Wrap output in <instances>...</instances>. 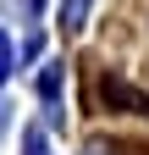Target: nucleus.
Listing matches in <instances>:
<instances>
[{
  "mask_svg": "<svg viewBox=\"0 0 149 155\" xmlns=\"http://www.w3.org/2000/svg\"><path fill=\"white\" fill-rule=\"evenodd\" d=\"M83 11H88V0H66L61 6V28H83Z\"/></svg>",
  "mask_w": 149,
  "mask_h": 155,
  "instance_id": "obj_1",
  "label": "nucleus"
},
{
  "mask_svg": "<svg viewBox=\"0 0 149 155\" xmlns=\"http://www.w3.org/2000/svg\"><path fill=\"white\" fill-rule=\"evenodd\" d=\"M6 72H11V39L0 33V78H6Z\"/></svg>",
  "mask_w": 149,
  "mask_h": 155,
  "instance_id": "obj_2",
  "label": "nucleus"
}]
</instances>
